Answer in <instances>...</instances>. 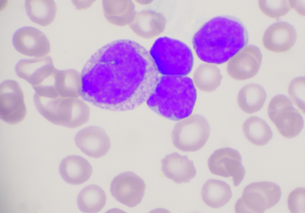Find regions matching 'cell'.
<instances>
[{
    "instance_id": "1",
    "label": "cell",
    "mask_w": 305,
    "mask_h": 213,
    "mask_svg": "<svg viewBox=\"0 0 305 213\" xmlns=\"http://www.w3.org/2000/svg\"><path fill=\"white\" fill-rule=\"evenodd\" d=\"M158 73L144 47L131 40H117L99 49L85 63L81 97L102 109L132 110L147 100Z\"/></svg>"
},
{
    "instance_id": "2",
    "label": "cell",
    "mask_w": 305,
    "mask_h": 213,
    "mask_svg": "<svg viewBox=\"0 0 305 213\" xmlns=\"http://www.w3.org/2000/svg\"><path fill=\"white\" fill-rule=\"evenodd\" d=\"M247 30L242 22L231 16L214 17L204 23L192 38L198 57L207 63L221 64L246 46Z\"/></svg>"
},
{
    "instance_id": "3",
    "label": "cell",
    "mask_w": 305,
    "mask_h": 213,
    "mask_svg": "<svg viewBox=\"0 0 305 213\" xmlns=\"http://www.w3.org/2000/svg\"><path fill=\"white\" fill-rule=\"evenodd\" d=\"M197 96L196 89L190 77L163 75L158 77L146 102L159 115L178 121L191 114Z\"/></svg>"
},
{
    "instance_id": "4",
    "label": "cell",
    "mask_w": 305,
    "mask_h": 213,
    "mask_svg": "<svg viewBox=\"0 0 305 213\" xmlns=\"http://www.w3.org/2000/svg\"><path fill=\"white\" fill-rule=\"evenodd\" d=\"M150 53L158 73L163 75L186 76L192 69L194 59L192 50L179 40L159 38L153 44Z\"/></svg>"
},
{
    "instance_id": "5",
    "label": "cell",
    "mask_w": 305,
    "mask_h": 213,
    "mask_svg": "<svg viewBox=\"0 0 305 213\" xmlns=\"http://www.w3.org/2000/svg\"><path fill=\"white\" fill-rule=\"evenodd\" d=\"M210 133V127L206 119L202 115L194 114L176 123L172 131L171 138L177 149L193 152L204 146Z\"/></svg>"
},
{
    "instance_id": "6",
    "label": "cell",
    "mask_w": 305,
    "mask_h": 213,
    "mask_svg": "<svg viewBox=\"0 0 305 213\" xmlns=\"http://www.w3.org/2000/svg\"><path fill=\"white\" fill-rule=\"evenodd\" d=\"M281 189L277 184L267 181L251 183L244 188L235 205L236 213H262L280 200Z\"/></svg>"
},
{
    "instance_id": "7",
    "label": "cell",
    "mask_w": 305,
    "mask_h": 213,
    "mask_svg": "<svg viewBox=\"0 0 305 213\" xmlns=\"http://www.w3.org/2000/svg\"><path fill=\"white\" fill-rule=\"evenodd\" d=\"M267 114L280 133L287 138L298 135L304 125L303 117L293 106L290 99L283 94H278L270 101Z\"/></svg>"
},
{
    "instance_id": "8",
    "label": "cell",
    "mask_w": 305,
    "mask_h": 213,
    "mask_svg": "<svg viewBox=\"0 0 305 213\" xmlns=\"http://www.w3.org/2000/svg\"><path fill=\"white\" fill-rule=\"evenodd\" d=\"M24 96L19 83L8 80L0 85V117L11 125L22 122L27 114Z\"/></svg>"
},
{
    "instance_id": "9",
    "label": "cell",
    "mask_w": 305,
    "mask_h": 213,
    "mask_svg": "<svg viewBox=\"0 0 305 213\" xmlns=\"http://www.w3.org/2000/svg\"><path fill=\"white\" fill-rule=\"evenodd\" d=\"M242 161L239 151L226 147L215 150L209 158L208 164L212 173L225 178L231 177L234 186H237L243 180L246 172Z\"/></svg>"
},
{
    "instance_id": "10",
    "label": "cell",
    "mask_w": 305,
    "mask_h": 213,
    "mask_svg": "<svg viewBox=\"0 0 305 213\" xmlns=\"http://www.w3.org/2000/svg\"><path fill=\"white\" fill-rule=\"evenodd\" d=\"M146 188L142 179L133 172L126 171L113 178L110 191L117 201L128 207H133L141 202Z\"/></svg>"
},
{
    "instance_id": "11",
    "label": "cell",
    "mask_w": 305,
    "mask_h": 213,
    "mask_svg": "<svg viewBox=\"0 0 305 213\" xmlns=\"http://www.w3.org/2000/svg\"><path fill=\"white\" fill-rule=\"evenodd\" d=\"M262 54L257 46L246 45L229 60L227 66L228 74L235 80L242 81L251 78L259 71Z\"/></svg>"
},
{
    "instance_id": "12",
    "label": "cell",
    "mask_w": 305,
    "mask_h": 213,
    "mask_svg": "<svg viewBox=\"0 0 305 213\" xmlns=\"http://www.w3.org/2000/svg\"><path fill=\"white\" fill-rule=\"evenodd\" d=\"M57 69L49 55L21 59L15 67L18 76L27 81L32 87L47 83L54 77Z\"/></svg>"
},
{
    "instance_id": "13",
    "label": "cell",
    "mask_w": 305,
    "mask_h": 213,
    "mask_svg": "<svg viewBox=\"0 0 305 213\" xmlns=\"http://www.w3.org/2000/svg\"><path fill=\"white\" fill-rule=\"evenodd\" d=\"M15 49L26 56L42 57L50 51V44L46 35L39 29L31 26L18 29L12 37Z\"/></svg>"
},
{
    "instance_id": "14",
    "label": "cell",
    "mask_w": 305,
    "mask_h": 213,
    "mask_svg": "<svg viewBox=\"0 0 305 213\" xmlns=\"http://www.w3.org/2000/svg\"><path fill=\"white\" fill-rule=\"evenodd\" d=\"M77 147L91 157L99 158L105 155L111 146L110 139L101 128L91 126L79 131L74 137Z\"/></svg>"
},
{
    "instance_id": "15",
    "label": "cell",
    "mask_w": 305,
    "mask_h": 213,
    "mask_svg": "<svg viewBox=\"0 0 305 213\" xmlns=\"http://www.w3.org/2000/svg\"><path fill=\"white\" fill-rule=\"evenodd\" d=\"M297 38L295 28L287 22L280 21L271 24L266 29L263 34L262 43L268 50L280 53L291 48Z\"/></svg>"
},
{
    "instance_id": "16",
    "label": "cell",
    "mask_w": 305,
    "mask_h": 213,
    "mask_svg": "<svg viewBox=\"0 0 305 213\" xmlns=\"http://www.w3.org/2000/svg\"><path fill=\"white\" fill-rule=\"evenodd\" d=\"M161 162V170L165 176L178 184L189 183L196 175L193 161L186 156L174 152L166 155Z\"/></svg>"
},
{
    "instance_id": "17",
    "label": "cell",
    "mask_w": 305,
    "mask_h": 213,
    "mask_svg": "<svg viewBox=\"0 0 305 213\" xmlns=\"http://www.w3.org/2000/svg\"><path fill=\"white\" fill-rule=\"evenodd\" d=\"M166 24V19L162 13L145 10L136 13L130 26L138 36L144 38L150 39L162 32Z\"/></svg>"
},
{
    "instance_id": "18",
    "label": "cell",
    "mask_w": 305,
    "mask_h": 213,
    "mask_svg": "<svg viewBox=\"0 0 305 213\" xmlns=\"http://www.w3.org/2000/svg\"><path fill=\"white\" fill-rule=\"evenodd\" d=\"M59 171L62 178L66 182L72 185H79L89 179L93 169L90 163L84 158L77 155H70L62 161Z\"/></svg>"
},
{
    "instance_id": "19",
    "label": "cell",
    "mask_w": 305,
    "mask_h": 213,
    "mask_svg": "<svg viewBox=\"0 0 305 213\" xmlns=\"http://www.w3.org/2000/svg\"><path fill=\"white\" fill-rule=\"evenodd\" d=\"M53 85L59 95L64 97L79 98L82 89L81 74L74 69H57Z\"/></svg>"
},
{
    "instance_id": "20",
    "label": "cell",
    "mask_w": 305,
    "mask_h": 213,
    "mask_svg": "<svg viewBox=\"0 0 305 213\" xmlns=\"http://www.w3.org/2000/svg\"><path fill=\"white\" fill-rule=\"evenodd\" d=\"M102 5L106 19L116 25L130 24L136 14L134 4L131 1H104Z\"/></svg>"
},
{
    "instance_id": "21",
    "label": "cell",
    "mask_w": 305,
    "mask_h": 213,
    "mask_svg": "<svg viewBox=\"0 0 305 213\" xmlns=\"http://www.w3.org/2000/svg\"><path fill=\"white\" fill-rule=\"evenodd\" d=\"M202 199L208 206L214 208L226 204L232 196L230 186L225 182L209 179L203 185L201 192Z\"/></svg>"
},
{
    "instance_id": "22",
    "label": "cell",
    "mask_w": 305,
    "mask_h": 213,
    "mask_svg": "<svg viewBox=\"0 0 305 213\" xmlns=\"http://www.w3.org/2000/svg\"><path fill=\"white\" fill-rule=\"evenodd\" d=\"M267 97L265 90L262 86L251 83L241 88L238 93L237 99L239 107L243 111L252 114L262 109Z\"/></svg>"
},
{
    "instance_id": "23",
    "label": "cell",
    "mask_w": 305,
    "mask_h": 213,
    "mask_svg": "<svg viewBox=\"0 0 305 213\" xmlns=\"http://www.w3.org/2000/svg\"><path fill=\"white\" fill-rule=\"evenodd\" d=\"M25 7L30 20L42 26H46L54 20L57 6L52 0H27Z\"/></svg>"
},
{
    "instance_id": "24",
    "label": "cell",
    "mask_w": 305,
    "mask_h": 213,
    "mask_svg": "<svg viewBox=\"0 0 305 213\" xmlns=\"http://www.w3.org/2000/svg\"><path fill=\"white\" fill-rule=\"evenodd\" d=\"M106 196L99 186L94 184L88 185L79 193L77 203L80 210L85 213H96L100 211L105 206Z\"/></svg>"
},
{
    "instance_id": "25",
    "label": "cell",
    "mask_w": 305,
    "mask_h": 213,
    "mask_svg": "<svg viewBox=\"0 0 305 213\" xmlns=\"http://www.w3.org/2000/svg\"><path fill=\"white\" fill-rule=\"evenodd\" d=\"M242 128L246 139L256 146L266 144L273 136V132L268 124L258 117H249L243 123Z\"/></svg>"
},
{
    "instance_id": "26",
    "label": "cell",
    "mask_w": 305,
    "mask_h": 213,
    "mask_svg": "<svg viewBox=\"0 0 305 213\" xmlns=\"http://www.w3.org/2000/svg\"><path fill=\"white\" fill-rule=\"evenodd\" d=\"M222 78L220 70L216 66L205 63L200 65L194 72L193 82L195 87L207 92L215 91L220 85Z\"/></svg>"
},
{
    "instance_id": "27",
    "label": "cell",
    "mask_w": 305,
    "mask_h": 213,
    "mask_svg": "<svg viewBox=\"0 0 305 213\" xmlns=\"http://www.w3.org/2000/svg\"><path fill=\"white\" fill-rule=\"evenodd\" d=\"M258 5L264 14L274 18L285 15L292 9L290 0H259Z\"/></svg>"
},
{
    "instance_id": "28",
    "label": "cell",
    "mask_w": 305,
    "mask_h": 213,
    "mask_svg": "<svg viewBox=\"0 0 305 213\" xmlns=\"http://www.w3.org/2000/svg\"><path fill=\"white\" fill-rule=\"evenodd\" d=\"M288 93L295 105L301 113H305V77L295 78L290 82Z\"/></svg>"
},
{
    "instance_id": "29",
    "label": "cell",
    "mask_w": 305,
    "mask_h": 213,
    "mask_svg": "<svg viewBox=\"0 0 305 213\" xmlns=\"http://www.w3.org/2000/svg\"><path fill=\"white\" fill-rule=\"evenodd\" d=\"M305 189L299 188L292 191L289 194L287 200L289 209L292 213H299L303 211L304 205Z\"/></svg>"
},
{
    "instance_id": "30",
    "label": "cell",
    "mask_w": 305,
    "mask_h": 213,
    "mask_svg": "<svg viewBox=\"0 0 305 213\" xmlns=\"http://www.w3.org/2000/svg\"><path fill=\"white\" fill-rule=\"evenodd\" d=\"M301 1L290 0L292 9H295L301 15L304 16V4Z\"/></svg>"
}]
</instances>
